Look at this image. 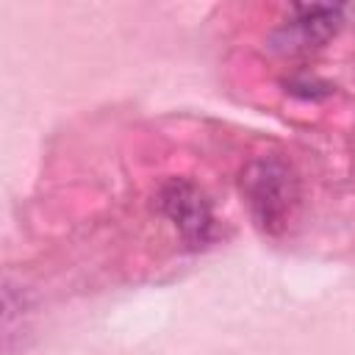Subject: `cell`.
<instances>
[{
  "mask_svg": "<svg viewBox=\"0 0 355 355\" xmlns=\"http://www.w3.org/2000/svg\"><path fill=\"white\" fill-rule=\"evenodd\" d=\"M239 186L252 222L263 233L280 236L291 225L300 205V178L288 161L277 155L252 158L241 169Z\"/></svg>",
  "mask_w": 355,
  "mask_h": 355,
  "instance_id": "obj_1",
  "label": "cell"
},
{
  "mask_svg": "<svg viewBox=\"0 0 355 355\" xmlns=\"http://www.w3.org/2000/svg\"><path fill=\"white\" fill-rule=\"evenodd\" d=\"M344 22V6L300 3L291 6V19L269 36V47L280 55H305L324 47Z\"/></svg>",
  "mask_w": 355,
  "mask_h": 355,
  "instance_id": "obj_2",
  "label": "cell"
},
{
  "mask_svg": "<svg viewBox=\"0 0 355 355\" xmlns=\"http://www.w3.org/2000/svg\"><path fill=\"white\" fill-rule=\"evenodd\" d=\"M158 211L175 225L178 236L183 239L186 247L197 250L205 247L214 236V214L211 202L202 194L200 186H194L186 178H169L155 197Z\"/></svg>",
  "mask_w": 355,
  "mask_h": 355,
  "instance_id": "obj_3",
  "label": "cell"
},
{
  "mask_svg": "<svg viewBox=\"0 0 355 355\" xmlns=\"http://www.w3.org/2000/svg\"><path fill=\"white\" fill-rule=\"evenodd\" d=\"M286 92H291V94H297V97H305V100H319V97L333 94V86L324 83V80H319V78L302 75V78L286 80Z\"/></svg>",
  "mask_w": 355,
  "mask_h": 355,
  "instance_id": "obj_4",
  "label": "cell"
}]
</instances>
